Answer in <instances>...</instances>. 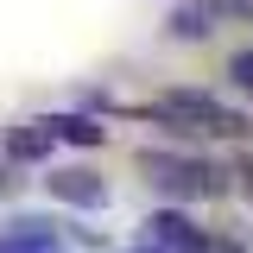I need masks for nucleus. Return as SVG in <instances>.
<instances>
[{
  "instance_id": "obj_1",
  "label": "nucleus",
  "mask_w": 253,
  "mask_h": 253,
  "mask_svg": "<svg viewBox=\"0 0 253 253\" xmlns=\"http://www.w3.org/2000/svg\"><path fill=\"white\" fill-rule=\"evenodd\" d=\"M158 121H190V133H221V139H234V133H253L241 114H228L221 101H209V95H196V89H171L165 101L152 108Z\"/></svg>"
},
{
  "instance_id": "obj_2",
  "label": "nucleus",
  "mask_w": 253,
  "mask_h": 253,
  "mask_svg": "<svg viewBox=\"0 0 253 253\" xmlns=\"http://www.w3.org/2000/svg\"><path fill=\"white\" fill-rule=\"evenodd\" d=\"M146 171H152V184L158 190H171V196H215L221 177L203 165V158H177V152H146L139 158Z\"/></svg>"
},
{
  "instance_id": "obj_3",
  "label": "nucleus",
  "mask_w": 253,
  "mask_h": 253,
  "mask_svg": "<svg viewBox=\"0 0 253 253\" xmlns=\"http://www.w3.org/2000/svg\"><path fill=\"white\" fill-rule=\"evenodd\" d=\"M152 241H158V247H184V253H203V247H209V234H203L190 215H177V209H165V215L152 221Z\"/></svg>"
},
{
  "instance_id": "obj_4",
  "label": "nucleus",
  "mask_w": 253,
  "mask_h": 253,
  "mask_svg": "<svg viewBox=\"0 0 253 253\" xmlns=\"http://www.w3.org/2000/svg\"><path fill=\"white\" fill-rule=\"evenodd\" d=\"M51 190H57L63 203H83V209H101V203H108V184H101L95 171H57Z\"/></svg>"
},
{
  "instance_id": "obj_5",
  "label": "nucleus",
  "mask_w": 253,
  "mask_h": 253,
  "mask_svg": "<svg viewBox=\"0 0 253 253\" xmlns=\"http://www.w3.org/2000/svg\"><path fill=\"white\" fill-rule=\"evenodd\" d=\"M57 241L44 234V221H19L13 234H0V253H51Z\"/></svg>"
},
{
  "instance_id": "obj_6",
  "label": "nucleus",
  "mask_w": 253,
  "mask_h": 253,
  "mask_svg": "<svg viewBox=\"0 0 253 253\" xmlns=\"http://www.w3.org/2000/svg\"><path fill=\"white\" fill-rule=\"evenodd\" d=\"M51 152V133L44 126H26V133H13V158H44Z\"/></svg>"
},
{
  "instance_id": "obj_7",
  "label": "nucleus",
  "mask_w": 253,
  "mask_h": 253,
  "mask_svg": "<svg viewBox=\"0 0 253 253\" xmlns=\"http://www.w3.org/2000/svg\"><path fill=\"white\" fill-rule=\"evenodd\" d=\"M51 126H57V139H76V146H95V139H101V126L76 121V114H70V121H51Z\"/></svg>"
},
{
  "instance_id": "obj_8",
  "label": "nucleus",
  "mask_w": 253,
  "mask_h": 253,
  "mask_svg": "<svg viewBox=\"0 0 253 253\" xmlns=\"http://www.w3.org/2000/svg\"><path fill=\"white\" fill-rule=\"evenodd\" d=\"M228 76H234V89L253 95V51H234V57H228Z\"/></svg>"
}]
</instances>
